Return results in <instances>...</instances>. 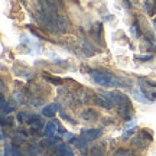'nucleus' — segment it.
Instances as JSON below:
<instances>
[{
	"label": "nucleus",
	"mask_w": 156,
	"mask_h": 156,
	"mask_svg": "<svg viewBox=\"0 0 156 156\" xmlns=\"http://www.w3.org/2000/svg\"><path fill=\"white\" fill-rule=\"evenodd\" d=\"M28 124L30 126V129H35V130H41V129H42V124H44V122H42V119H41V116L32 114V116L29 117Z\"/></svg>",
	"instance_id": "obj_12"
},
{
	"label": "nucleus",
	"mask_w": 156,
	"mask_h": 156,
	"mask_svg": "<svg viewBox=\"0 0 156 156\" xmlns=\"http://www.w3.org/2000/svg\"><path fill=\"white\" fill-rule=\"evenodd\" d=\"M110 95L114 100V104H116V108L119 114L123 117V119H130L132 114H133V107H132V103H130V98H129L126 94L123 93H119V91H108Z\"/></svg>",
	"instance_id": "obj_3"
},
{
	"label": "nucleus",
	"mask_w": 156,
	"mask_h": 156,
	"mask_svg": "<svg viewBox=\"0 0 156 156\" xmlns=\"http://www.w3.org/2000/svg\"><path fill=\"white\" fill-rule=\"evenodd\" d=\"M139 87L140 91L147 97L151 98L152 101L156 100V84L149 81V80H145V78H139Z\"/></svg>",
	"instance_id": "obj_4"
},
{
	"label": "nucleus",
	"mask_w": 156,
	"mask_h": 156,
	"mask_svg": "<svg viewBox=\"0 0 156 156\" xmlns=\"http://www.w3.org/2000/svg\"><path fill=\"white\" fill-rule=\"evenodd\" d=\"M133 133H134V127L133 129H127V130L124 132V134H123V139H129Z\"/></svg>",
	"instance_id": "obj_29"
},
{
	"label": "nucleus",
	"mask_w": 156,
	"mask_h": 156,
	"mask_svg": "<svg viewBox=\"0 0 156 156\" xmlns=\"http://www.w3.org/2000/svg\"><path fill=\"white\" fill-rule=\"evenodd\" d=\"M20 39H22V45H25L30 52H35V54H39V52H41V45H39L38 41H30L26 35H22Z\"/></svg>",
	"instance_id": "obj_5"
},
{
	"label": "nucleus",
	"mask_w": 156,
	"mask_h": 156,
	"mask_svg": "<svg viewBox=\"0 0 156 156\" xmlns=\"http://www.w3.org/2000/svg\"><path fill=\"white\" fill-rule=\"evenodd\" d=\"M55 153H56V155H67V156H73V155H74L73 149H71V147H69L68 145H64V143L58 145V147H56Z\"/></svg>",
	"instance_id": "obj_15"
},
{
	"label": "nucleus",
	"mask_w": 156,
	"mask_h": 156,
	"mask_svg": "<svg viewBox=\"0 0 156 156\" xmlns=\"http://www.w3.org/2000/svg\"><path fill=\"white\" fill-rule=\"evenodd\" d=\"M136 124H137V120L136 119H130L126 124H124V130H127V129H133L136 127Z\"/></svg>",
	"instance_id": "obj_23"
},
{
	"label": "nucleus",
	"mask_w": 156,
	"mask_h": 156,
	"mask_svg": "<svg viewBox=\"0 0 156 156\" xmlns=\"http://www.w3.org/2000/svg\"><path fill=\"white\" fill-rule=\"evenodd\" d=\"M59 143V137H56V136H51V137H46L45 140L41 142V145L45 146V147H52V146H55Z\"/></svg>",
	"instance_id": "obj_16"
},
{
	"label": "nucleus",
	"mask_w": 156,
	"mask_h": 156,
	"mask_svg": "<svg viewBox=\"0 0 156 156\" xmlns=\"http://www.w3.org/2000/svg\"><path fill=\"white\" fill-rule=\"evenodd\" d=\"M64 137H65L67 140H71L73 139V134L69 133V132H64Z\"/></svg>",
	"instance_id": "obj_31"
},
{
	"label": "nucleus",
	"mask_w": 156,
	"mask_h": 156,
	"mask_svg": "<svg viewBox=\"0 0 156 156\" xmlns=\"http://www.w3.org/2000/svg\"><path fill=\"white\" fill-rule=\"evenodd\" d=\"M130 32H132V35H133L136 39H139L140 36H142V32H140V28H139V23L134 22L133 25H132V28H130Z\"/></svg>",
	"instance_id": "obj_18"
},
{
	"label": "nucleus",
	"mask_w": 156,
	"mask_h": 156,
	"mask_svg": "<svg viewBox=\"0 0 156 156\" xmlns=\"http://www.w3.org/2000/svg\"><path fill=\"white\" fill-rule=\"evenodd\" d=\"M81 51L84 52V56H93L95 55V48L93 46V44L90 42V41H87V39H84L83 44H81Z\"/></svg>",
	"instance_id": "obj_9"
},
{
	"label": "nucleus",
	"mask_w": 156,
	"mask_h": 156,
	"mask_svg": "<svg viewBox=\"0 0 156 156\" xmlns=\"http://www.w3.org/2000/svg\"><path fill=\"white\" fill-rule=\"evenodd\" d=\"M133 151H127V149H119L116 151V155H132Z\"/></svg>",
	"instance_id": "obj_28"
},
{
	"label": "nucleus",
	"mask_w": 156,
	"mask_h": 156,
	"mask_svg": "<svg viewBox=\"0 0 156 156\" xmlns=\"http://www.w3.org/2000/svg\"><path fill=\"white\" fill-rule=\"evenodd\" d=\"M0 104H2V116H6V114H10L13 112V107L10 104H7L6 103V98L5 97H2V100H0Z\"/></svg>",
	"instance_id": "obj_17"
},
{
	"label": "nucleus",
	"mask_w": 156,
	"mask_h": 156,
	"mask_svg": "<svg viewBox=\"0 0 156 156\" xmlns=\"http://www.w3.org/2000/svg\"><path fill=\"white\" fill-rule=\"evenodd\" d=\"M36 19L51 34L62 35L68 29V19L62 13V0H39Z\"/></svg>",
	"instance_id": "obj_1"
},
{
	"label": "nucleus",
	"mask_w": 156,
	"mask_h": 156,
	"mask_svg": "<svg viewBox=\"0 0 156 156\" xmlns=\"http://www.w3.org/2000/svg\"><path fill=\"white\" fill-rule=\"evenodd\" d=\"M132 95H133V98L136 101H139V103H143V104H152L153 101L151 100V98H147L142 91H139V90H133V93H132Z\"/></svg>",
	"instance_id": "obj_14"
},
{
	"label": "nucleus",
	"mask_w": 156,
	"mask_h": 156,
	"mask_svg": "<svg viewBox=\"0 0 156 156\" xmlns=\"http://www.w3.org/2000/svg\"><path fill=\"white\" fill-rule=\"evenodd\" d=\"M88 74H90V77H91V80H93L97 85H100V87H110V88H114V87H120L123 84V80L117 78L116 75L112 73L98 71V69H90Z\"/></svg>",
	"instance_id": "obj_2"
},
{
	"label": "nucleus",
	"mask_w": 156,
	"mask_h": 156,
	"mask_svg": "<svg viewBox=\"0 0 156 156\" xmlns=\"http://www.w3.org/2000/svg\"><path fill=\"white\" fill-rule=\"evenodd\" d=\"M59 108H61V106H59L58 103L48 104V106H45L44 108H42V116H45V117H54L56 113L59 112Z\"/></svg>",
	"instance_id": "obj_8"
},
{
	"label": "nucleus",
	"mask_w": 156,
	"mask_h": 156,
	"mask_svg": "<svg viewBox=\"0 0 156 156\" xmlns=\"http://www.w3.org/2000/svg\"><path fill=\"white\" fill-rule=\"evenodd\" d=\"M26 153H39V147L38 145H34V146H29Z\"/></svg>",
	"instance_id": "obj_27"
},
{
	"label": "nucleus",
	"mask_w": 156,
	"mask_h": 156,
	"mask_svg": "<svg viewBox=\"0 0 156 156\" xmlns=\"http://www.w3.org/2000/svg\"><path fill=\"white\" fill-rule=\"evenodd\" d=\"M139 133L142 134V136H145V137H146L147 140H149V142H152V140H153V137H152L151 132H149V130H146V129H143V130H140Z\"/></svg>",
	"instance_id": "obj_25"
},
{
	"label": "nucleus",
	"mask_w": 156,
	"mask_h": 156,
	"mask_svg": "<svg viewBox=\"0 0 156 156\" xmlns=\"http://www.w3.org/2000/svg\"><path fill=\"white\" fill-rule=\"evenodd\" d=\"M134 58L139 59V61H152L153 55H134Z\"/></svg>",
	"instance_id": "obj_24"
},
{
	"label": "nucleus",
	"mask_w": 156,
	"mask_h": 156,
	"mask_svg": "<svg viewBox=\"0 0 156 156\" xmlns=\"http://www.w3.org/2000/svg\"><path fill=\"white\" fill-rule=\"evenodd\" d=\"M103 120H104V122H103V124H104V126H107V124H110V123H113L112 119H103Z\"/></svg>",
	"instance_id": "obj_32"
},
{
	"label": "nucleus",
	"mask_w": 156,
	"mask_h": 156,
	"mask_svg": "<svg viewBox=\"0 0 156 156\" xmlns=\"http://www.w3.org/2000/svg\"><path fill=\"white\" fill-rule=\"evenodd\" d=\"M81 119L85 122H95L98 119V113L95 112L94 108H87L81 113Z\"/></svg>",
	"instance_id": "obj_11"
},
{
	"label": "nucleus",
	"mask_w": 156,
	"mask_h": 156,
	"mask_svg": "<svg viewBox=\"0 0 156 156\" xmlns=\"http://www.w3.org/2000/svg\"><path fill=\"white\" fill-rule=\"evenodd\" d=\"M59 132V123L54 120V122H49L44 129V136L45 137H51V136H55L56 133Z\"/></svg>",
	"instance_id": "obj_7"
},
{
	"label": "nucleus",
	"mask_w": 156,
	"mask_h": 156,
	"mask_svg": "<svg viewBox=\"0 0 156 156\" xmlns=\"http://www.w3.org/2000/svg\"><path fill=\"white\" fill-rule=\"evenodd\" d=\"M153 28H155V30H156V17H155V20H153Z\"/></svg>",
	"instance_id": "obj_33"
},
{
	"label": "nucleus",
	"mask_w": 156,
	"mask_h": 156,
	"mask_svg": "<svg viewBox=\"0 0 156 156\" xmlns=\"http://www.w3.org/2000/svg\"><path fill=\"white\" fill-rule=\"evenodd\" d=\"M74 143H75V146H77L78 149H84L85 146L88 145V142L84 139V137H81V136H80L78 139H75V142H74Z\"/></svg>",
	"instance_id": "obj_21"
},
{
	"label": "nucleus",
	"mask_w": 156,
	"mask_h": 156,
	"mask_svg": "<svg viewBox=\"0 0 156 156\" xmlns=\"http://www.w3.org/2000/svg\"><path fill=\"white\" fill-rule=\"evenodd\" d=\"M103 132H101V129H88V130H83V133H81V137L87 140V142H91V140H95L98 139Z\"/></svg>",
	"instance_id": "obj_6"
},
{
	"label": "nucleus",
	"mask_w": 156,
	"mask_h": 156,
	"mask_svg": "<svg viewBox=\"0 0 156 156\" xmlns=\"http://www.w3.org/2000/svg\"><path fill=\"white\" fill-rule=\"evenodd\" d=\"M74 2H78V0H74Z\"/></svg>",
	"instance_id": "obj_34"
},
{
	"label": "nucleus",
	"mask_w": 156,
	"mask_h": 156,
	"mask_svg": "<svg viewBox=\"0 0 156 156\" xmlns=\"http://www.w3.org/2000/svg\"><path fill=\"white\" fill-rule=\"evenodd\" d=\"M132 143H133V145L136 146L137 149H140V151H142V149H146V147H147V143H149V140L146 139L145 136H142L140 133H137V136H134V137H133Z\"/></svg>",
	"instance_id": "obj_10"
},
{
	"label": "nucleus",
	"mask_w": 156,
	"mask_h": 156,
	"mask_svg": "<svg viewBox=\"0 0 156 156\" xmlns=\"http://www.w3.org/2000/svg\"><path fill=\"white\" fill-rule=\"evenodd\" d=\"M26 142V134H23V133H17V134H15L13 136V143H15V146L19 143H25Z\"/></svg>",
	"instance_id": "obj_19"
},
{
	"label": "nucleus",
	"mask_w": 156,
	"mask_h": 156,
	"mask_svg": "<svg viewBox=\"0 0 156 156\" xmlns=\"http://www.w3.org/2000/svg\"><path fill=\"white\" fill-rule=\"evenodd\" d=\"M101 29H103L101 23H97L94 28L91 29V36H93V38H94L98 44L101 42V44L104 45V41H103V30H101Z\"/></svg>",
	"instance_id": "obj_13"
},
{
	"label": "nucleus",
	"mask_w": 156,
	"mask_h": 156,
	"mask_svg": "<svg viewBox=\"0 0 156 156\" xmlns=\"http://www.w3.org/2000/svg\"><path fill=\"white\" fill-rule=\"evenodd\" d=\"M13 146H15V145H13ZM13 146L6 147V149H5V155H13V156H19V155H20V151H19V149H15Z\"/></svg>",
	"instance_id": "obj_22"
},
{
	"label": "nucleus",
	"mask_w": 156,
	"mask_h": 156,
	"mask_svg": "<svg viewBox=\"0 0 156 156\" xmlns=\"http://www.w3.org/2000/svg\"><path fill=\"white\" fill-rule=\"evenodd\" d=\"M29 117H30V114H29V113L20 112V113H19V114L16 116V119H17V122H19V123H28Z\"/></svg>",
	"instance_id": "obj_20"
},
{
	"label": "nucleus",
	"mask_w": 156,
	"mask_h": 156,
	"mask_svg": "<svg viewBox=\"0 0 156 156\" xmlns=\"http://www.w3.org/2000/svg\"><path fill=\"white\" fill-rule=\"evenodd\" d=\"M45 78H46L51 84H55V85H61L62 84V80H59V78H51V77H48V75H45Z\"/></svg>",
	"instance_id": "obj_26"
},
{
	"label": "nucleus",
	"mask_w": 156,
	"mask_h": 156,
	"mask_svg": "<svg viewBox=\"0 0 156 156\" xmlns=\"http://www.w3.org/2000/svg\"><path fill=\"white\" fill-rule=\"evenodd\" d=\"M61 117L64 119V120H68L69 123H73V124H75V122H74V119H71V117L68 116V114H65V113H61Z\"/></svg>",
	"instance_id": "obj_30"
}]
</instances>
